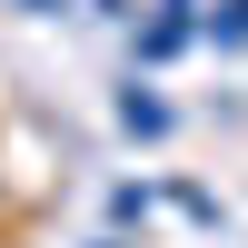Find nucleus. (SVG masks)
I'll return each mask as SVG.
<instances>
[{
	"mask_svg": "<svg viewBox=\"0 0 248 248\" xmlns=\"http://www.w3.org/2000/svg\"><path fill=\"white\" fill-rule=\"evenodd\" d=\"M179 40H189V20H149V30H139V60H169Z\"/></svg>",
	"mask_w": 248,
	"mask_h": 248,
	"instance_id": "nucleus-1",
	"label": "nucleus"
},
{
	"mask_svg": "<svg viewBox=\"0 0 248 248\" xmlns=\"http://www.w3.org/2000/svg\"><path fill=\"white\" fill-rule=\"evenodd\" d=\"M119 119H129V129H139V139H159V129H169V109H159V99H139V90H129V99H119Z\"/></svg>",
	"mask_w": 248,
	"mask_h": 248,
	"instance_id": "nucleus-2",
	"label": "nucleus"
},
{
	"mask_svg": "<svg viewBox=\"0 0 248 248\" xmlns=\"http://www.w3.org/2000/svg\"><path fill=\"white\" fill-rule=\"evenodd\" d=\"M209 40H218V50H238V40H248V0H218V20H209Z\"/></svg>",
	"mask_w": 248,
	"mask_h": 248,
	"instance_id": "nucleus-3",
	"label": "nucleus"
},
{
	"mask_svg": "<svg viewBox=\"0 0 248 248\" xmlns=\"http://www.w3.org/2000/svg\"><path fill=\"white\" fill-rule=\"evenodd\" d=\"M30 10H60V0H30Z\"/></svg>",
	"mask_w": 248,
	"mask_h": 248,
	"instance_id": "nucleus-4",
	"label": "nucleus"
}]
</instances>
